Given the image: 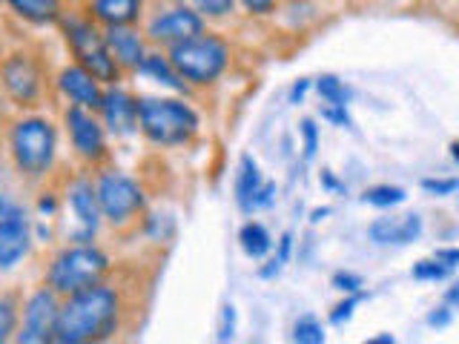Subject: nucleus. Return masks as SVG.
Segmentation results:
<instances>
[{
	"instance_id": "obj_1",
	"label": "nucleus",
	"mask_w": 459,
	"mask_h": 344,
	"mask_svg": "<svg viewBox=\"0 0 459 344\" xmlns=\"http://www.w3.org/2000/svg\"><path fill=\"white\" fill-rule=\"evenodd\" d=\"M115 327H118V296L104 284H92L66 298V305L57 313L55 341H104L115 333Z\"/></svg>"
},
{
	"instance_id": "obj_2",
	"label": "nucleus",
	"mask_w": 459,
	"mask_h": 344,
	"mask_svg": "<svg viewBox=\"0 0 459 344\" xmlns=\"http://www.w3.org/2000/svg\"><path fill=\"white\" fill-rule=\"evenodd\" d=\"M138 126L152 143L178 147L198 133V115L172 98H143L138 100Z\"/></svg>"
},
{
	"instance_id": "obj_3",
	"label": "nucleus",
	"mask_w": 459,
	"mask_h": 344,
	"mask_svg": "<svg viewBox=\"0 0 459 344\" xmlns=\"http://www.w3.org/2000/svg\"><path fill=\"white\" fill-rule=\"evenodd\" d=\"M169 64L176 66V72L186 83L204 86V83H212L227 69L230 49L221 38L201 32L190 40L176 43L169 52Z\"/></svg>"
},
{
	"instance_id": "obj_4",
	"label": "nucleus",
	"mask_w": 459,
	"mask_h": 344,
	"mask_svg": "<svg viewBox=\"0 0 459 344\" xmlns=\"http://www.w3.org/2000/svg\"><path fill=\"white\" fill-rule=\"evenodd\" d=\"M107 270H109V258L100 250L83 247L81 244V247L64 250L55 258L47 279L55 293L72 296V293L86 290V287H92V284H100V279L107 276Z\"/></svg>"
},
{
	"instance_id": "obj_5",
	"label": "nucleus",
	"mask_w": 459,
	"mask_h": 344,
	"mask_svg": "<svg viewBox=\"0 0 459 344\" xmlns=\"http://www.w3.org/2000/svg\"><path fill=\"white\" fill-rule=\"evenodd\" d=\"M12 155L14 164L29 178L43 176L55 158V129L43 118H26L12 129Z\"/></svg>"
},
{
	"instance_id": "obj_6",
	"label": "nucleus",
	"mask_w": 459,
	"mask_h": 344,
	"mask_svg": "<svg viewBox=\"0 0 459 344\" xmlns=\"http://www.w3.org/2000/svg\"><path fill=\"white\" fill-rule=\"evenodd\" d=\"M64 32H66L69 47H72V52H75L78 64L83 69H90L100 83L118 81V61L112 57V52L107 47V38L100 35L90 21L66 18Z\"/></svg>"
},
{
	"instance_id": "obj_7",
	"label": "nucleus",
	"mask_w": 459,
	"mask_h": 344,
	"mask_svg": "<svg viewBox=\"0 0 459 344\" xmlns=\"http://www.w3.org/2000/svg\"><path fill=\"white\" fill-rule=\"evenodd\" d=\"M95 193H98L100 212H104L112 224L129 221L143 207L141 186L129 176H124V172H115V169L104 172V176L98 178Z\"/></svg>"
},
{
	"instance_id": "obj_8",
	"label": "nucleus",
	"mask_w": 459,
	"mask_h": 344,
	"mask_svg": "<svg viewBox=\"0 0 459 344\" xmlns=\"http://www.w3.org/2000/svg\"><path fill=\"white\" fill-rule=\"evenodd\" d=\"M32 247L29 219L18 201L0 195V270H9Z\"/></svg>"
},
{
	"instance_id": "obj_9",
	"label": "nucleus",
	"mask_w": 459,
	"mask_h": 344,
	"mask_svg": "<svg viewBox=\"0 0 459 344\" xmlns=\"http://www.w3.org/2000/svg\"><path fill=\"white\" fill-rule=\"evenodd\" d=\"M57 307L52 290H38L29 298L26 313H23V330L18 333V341L23 344H43L55 341V327H57Z\"/></svg>"
},
{
	"instance_id": "obj_10",
	"label": "nucleus",
	"mask_w": 459,
	"mask_h": 344,
	"mask_svg": "<svg viewBox=\"0 0 459 344\" xmlns=\"http://www.w3.org/2000/svg\"><path fill=\"white\" fill-rule=\"evenodd\" d=\"M66 126H69V135H72V143H75L78 155H83L86 161L104 158V152H107L104 129H100V124L83 107L72 104L66 109Z\"/></svg>"
},
{
	"instance_id": "obj_11",
	"label": "nucleus",
	"mask_w": 459,
	"mask_h": 344,
	"mask_svg": "<svg viewBox=\"0 0 459 344\" xmlns=\"http://www.w3.org/2000/svg\"><path fill=\"white\" fill-rule=\"evenodd\" d=\"M0 78H4L6 92L18 100V104H32L40 92V72L29 55L6 57V64L0 66Z\"/></svg>"
},
{
	"instance_id": "obj_12",
	"label": "nucleus",
	"mask_w": 459,
	"mask_h": 344,
	"mask_svg": "<svg viewBox=\"0 0 459 344\" xmlns=\"http://www.w3.org/2000/svg\"><path fill=\"white\" fill-rule=\"evenodd\" d=\"M201 32H204V21H201L198 12L190 9H172L167 14H158L150 23V38L158 43H169V47L190 40Z\"/></svg>"
},
{
	"instance_id": "obj_13",
	"label": "nucleus",
	"mask_w": 459,
	"mask_h": 344,
	"mask_svg": "<svg viewBox=\"0 0 459 344\" xmlns=\"http://www.w3.org/2000/svg\"><path fill=\"white\" fill-rule=\"evenodd\" d=\"M422 236V219L416 212L402 215V219H377L368 227V238L377 247H408Z\"/></svg>"
},
{
	"instance_id": "obj_14",
	"label": "nucleus",
	"mask_w": 459,
	"mask_h": 344,
	"mask_svg": "<svg viewBox=\"0 0 459 344\" xmlns=\"http://www.w3.org/2000/svg\"><path fill=\"white\" fill-rule=\"evenodd\" d=\"M69 201L72 210H75L78 219V233L75 241H92V236L98 233V221H100V204H98V193L90 181H75L69 190Z\"/></svg>"
},
{
	"instance_id": "obj_15",
	"label": "nucleus",
	"mask_w": 459,
	"mask_h": 344,
	"mask_svg": "<svg viewBox=\"0 0 459 344\" xmlns=\"http://www.w3.org/2000/svg\"><path fill=\"white\" fill-rule=\"evenodd\" d=\"M61 90L66 92V98L72 104H78L83 109H100V100H104V92H100V81L92 75L90 69L78 66H66L61 72Z\"/></svg>"
},
{
	"instance_id": "obj_16",
	"label": "nucleus",
	"mask_w": 459,
	"mask_h": 344,
	"mask_svg": "<svg viewBox=\"0 0 459 344\" xmlns=\"http://www.w3.org/2000/svg\"><path fill=\"white\" fill-rule=\"evenodd\" d=\"M100 112L115 135H133L138 126V100L129 98L124 90H109L100 100Z\"/></svg>"
},
{
	"instance_id": "obj_17",
	"label": "nucleus",
	"mask_w": 459,
	"mask_h": 344,
	"mask_svg": "<svg viewBox=\"0 0 459 344\" xmlns=\"http://www.w3.org/2000/svg\"><path fill=\"white\" fill-rule=\"evenodd\" d=\"M107 38V47L112 52V57L118 61V66H129V69H138L143 55V43L138 38V32H133L129 26H109Z\"/></svg>"
},
{
	"instance_id": "obj_18",
	"label": "nucleus",
	"mask_w": 459,
	"mask_h": 344,
	"mask_svg": "<svg viewBox=\"0 0 459 344\" xmlns=\"http://www.w3.org/2000/svg\"><path fill=\"white\" fill-rule=\"evenodd\" d=\"M262 169H258L255 158L253 155H241L238 161V172H236V201L241 212H253V198L255 193L262 190Z\"/></svg>"
},
{
	"instance_id": "obj_19",
	"label": "nucleus",
	"mask_w": 459,
	"mask_h": 344,
	"mask_svg": "<svg viewBox=\"0 0 459 344\" xmlns=\"http://www.w3.org/2000/svg\"><path fill=\"white\" fill-rule=\"evenodd\" d=\"M92 12L107 26H129L141 14V0H95Z\"/></svg>"
},
{
	"instance_id": "obj_20",
	"label": "nucleus",
	"mask_w": 459,
	"mask_h": 344,
	"mask_svg": "<svg viewBox=\"0 0 459 344\" xmlns=\"http://www.w3.org/2000/svg\"><path fill=\"white\" fill-rule=\"evenodd\" d=\"M138 69L143 72V75H150L152 81L164 83V86H169V90H176V92H184L186 90V81L178 75L176 66H172L167 57H161V55H147L141 61Z\"/></svg>"
},
{
	"instance_id": "obj_21",
	"label": "nucleus",
	"mask_w": 459,
	"mask_h": 344,
	"mask_svg": "<svg viewBox=\"0 0 459 344\" xmlns=\"http://www.w3.org/2000/svg\"><path fill=\"white\" fill-rule=\"evenodd\" d=\"M238 244L244 255H250V258H264L273 250V238L264 229V224H258V221H247L238 229Z\"/></svg>"
},
{
	"instance_id": "obj_22",
	"label": "nucleus",
	"mask_w": 459,
	"mask_h": 344,
	"mask_svg": "<svg viewBox=\"0 0 459 344\" xmlns=\"http://www.w3.org/2000/svg\"><path fill=\"white\" fill-rule=\"evenodd\" d=\"M9 6L32 23H52L61 14L57 0H9Z\"/></svg>"
},
{
	"instance_id": "obj_23",
	"label": "nucleus",
	"mask_w": 459,
	"mask_h": 344,
	"mask_svg": "<svg viewBox=\"0 0 459 344\" xmlns=\"http://www.w3.org/2000/svg\"><path fill=\"white\" fill-rule=\"evenodd\" d=\"M405 198H408V193L402 190V186H391V184L370 186V190H365V195H362L365 204H370V207H379V210H387V207H399Z\"/></svg>"
},
{
	"instance_id": "obj_24",
	"label": "nucleus",
	"mask_w": 459,
	"mask_h": 344,
	"mask_svg": "<svg viewBox=\"0 0 459 344\" xmlns=\"http://www.w3.org/2000/svg\"><path fill=\"white\" fill-rule=\"evenodd\" d=\"M313 86H316V92H319V98L325 100V104H342V107L351 104V95L353 92L336 75H322Z\"/></svg>"
},
{
	"instance_id": "obj_25",
	"label": "nucleus",
	"mask_w": 459,
	"mask_h": 344,
	"mask_svg": "<svg viewBox=\"0 0 459 344\" xmlns=\"http://www.w3.org/2000/svg\"><path fill=\"white\" fill-rule=\"evenodd\" d=\"M293 341L299 344H325V327L316 315H301V319L293 324Z\"/></svg>"
},
{
	"instance_id": "obj_26",
	"label": "nucleus",
	"mask_w": 459,
	"mask_h": 344,
	"mask_svg": "<svg viewBox=\"0 0 459 344\" xmlns=\"http://www.w3.org/2000/svg\"><path fill=\"white\" fill-rule=\"evenodd\" d=\"M451 267H445L442 262H437L434 255L430 258H422V262H416L413 270H411V276L416 281H445V279H451Z\"/></svg>"
},
{
	"instance_id": "obj_27",
	"label": "nucleus",
	"mask_w": 459,
	"mask_h": 344,
	"mask_svg": "<svg viewBox=\"0 0 459 344\" xmlns=\"http://www.w3.org/2000/svg\"><path fill=\"white\" fill-rule=\"evenodd\" d=\"M365 298H368L365 290H362V293H344V301H339V305H336L333 310H330V324H336V327L348 324V322L353 319L356 307L362 305Z\"/></svg>"
},
{
	"instance_id": "obj_28",
	"label": "nucleus",
	"mask_w": 459,
	"mask_h": 344,
	"mask_svg": "<svg viewBox=\"0 0 459 344\" xmlns=\"http://www.w3.org/2000/svg\"><path fill=\"white\" fill-rule=\"evenodd\" d=\"M301 133V150H305V161H313L316 158V150H319V126H316L310 118L301 121L299 126Z\"/></svg>"
},
{
	"instance_id": "obj_29",
	"label": "nucleus",
	"mask_w": 459,
	"mask_h": 344,
	"mask_svg": "<svg viewBox=\"0 0 459 344\" xmlns=\"http://www.w3.org/2000/svg\"><path fill=\"white\" fill-rule=\"evenodd\" d=\"M330 284H333L339 293H362L365 279L359 276V272H351V270H339V272H333V279H330Z\"/></svg>"
},
{
	"instance_id": "obj_30",
	"label": "nucleus",
	"mask_w": 459,
	"mask_h": 344,
	"mask_svg": "<svg viewBox=\"0 0 459 344\" xmlns=\"http://www.w3.org/2000/svg\"><path fill=\"white\" fill-rule=\"evenodd\" d=\"M319 115L327 121V124H333V126H342V129H353V118H351V112L348 107H342V104H322Z\"/></svg>"
},
{
	"instance_id": "obj_31",
	"label": "nucleus",
	"mask_w": 459,
	"mask_h": 344,
	"mask_svg": "<svg viewBox=\"0 0 459 344\" xmlns=\"http://www.w3.org/2000/svg\"><path fill=\"white\" fill-rule=\"evenodd\" d=\"M422 190L437 198L454 195L459 193V178H422Z\"/></svg>"
},
{
	"instance_id": "obj_32",
	"label": "nucleus",
	"mask_w": 459,
	"mask_h": 344,
	"mask_svg": "<svg viewBox=\"0 0 459 344\" xmlns=\"http://www.w3.org/2000/svg\"><path fill=\"white\" fill-rule=\"evenodd\" d=\"M14 322H18L14 301L12 298H0V341H6L14 333Z\"/></svg>"
},
{
	"instance_id": "obj_33",
	"label": "nucleus",
	"mask_w": 459,
	"mask_h": 344,
	"mask_svg": "<svg viewBox=\"0 0 459 344\" xmlns=\"http://www.w3.org/2000/svg\"><path fill=\"white\" fill-rule=\"evenodd\" d=\"M236 6V0H195V9L207 18H224Z\"/></svg>"
},
{
	"instance_id": "obj_34",
	"label": "nucleus",
	"mask_w": 459,
	"mask_h": 344,
	"mask_svg": "<svg viewBox=\"0 0 459 344\" xmlns=\"http://www.w3.org/2000/svg\"><path fill=\"white\" fill-rule=\"evenodd\" d=\"M236 339V307L227 305L221 310V327H219V341H233Z\"/></svg>"
},
{
	"instance_id": "obj_35",
	"label": "nucleus",
	"mask_w": 459,
	"mask_h": 344,
	"mask_svg": "<svg viewBox=\"0 0 459 344\" xmlns=\"http://www.w3.org/2000/svg\"><path fill=\"white\" fill-rule=\"evenodd\" d=\"M273 201H276V184H270V181H264L262 184V190L255 193V198H253V210H267Z\"/></svg>"
},
{
	"instance_id": "obj_36",
	"label": "nucleus",
	"mask_w": 459,
	"mask_h": 344,
	"mask_svg": "<svg viewBox=\"0 0 459 344\" xmlns=\"http://www.w3.org/2000/svg\"><path fill=\"white\" fill-rule=\"evenodd\" d=\"M454 322V310L448 307V305H442V307H437V310H430L428 313V324L430 327H448Z\"/></svg>"
},
{
	"instance_id": "obj_37",
	"label": "nucleus",
	"mask_w": 459,
	"mask_h": 344,
	"mask_svg": "<svg viewBox=\"0 0 459 344\" xmlns=\"http://www.w3.org/2000/svg\"><path fill=\"white\" fill-rule=\"evenodd\" d=\"M310 86H313V81H310V78H299V81L290 86V104H293V107L305 104V95H307Z\"/></svg>"
},
{
	"instance_id": "obj_38",
	"label": "nucleus",
	"mask_w": 459,
	"mask_h": 344,
	"mask_svg": "<svg viewBox=\"0 0 459 344\" xmlns=\"http://www.w3.org/2000/svg\"><path fill=\"white\" fill-rule=\"evenodd\" d=\"M434 258H437V262H442L445 267L456 270V267H459V247H439V250L434 253Z\"/></svg>"
},
{
	"instance_id": "obj_39",
	"label": "nucleus",
	"mask_w": 459,
	"mask_h": 344,
	"mask_svg": "<svg viewBox=\"0 0 459 344\" xmlns=\"http://www.w3.org/2000/svg\"><path fill=\"white\" fill-rule=\"evenodd\" d=\"M241 4H244V9H247L250 14H267V12L276 9L279 0H241Z\"/></svg>"
},
{
	"instance_id": "obj_40",
	"label": "nucleus",
	"mask_w": 459,
	"mask_h": 344,
	"mask_svg": "<svg viewBox=\"0 0 459 344\" xmlns=\"http://www.w3.org/2000/svg\"><path fill=\"white\" fill-rule=\"evenodd\" d=\"M290 255H293V236H290V233H284V236L279 238L276 258H279L281 264H287V262H290Z\"/></svg>"
},
{
	"instance_id": "obj_41",
	"label": "nucleus",
	"mask_w": 459,
	"mask_h": 344,
	"mask_svg": "<svg viewBox=\"0 0 459 344\" xmlns=\"http://www.w3.org/2000/svg\"><path fill=\"white\" fill-rule=\"evenodd\" d=\"M322 186H325V190H330V193H342L344 190V184H339L330 169H322Z\"/></svg>"
},
{
	"instance_id": "obj_42",
	"label": "nucleus",
	"mask_w": 459,
	"mask_h": 344,
	"mask_svg": "<svg viewBox=\"0 0 459 344\" xmlns=\"http://www.w3.org/2000/svg\"><path fill=\"white\" fill-rule=\"evenodd\" d=\"M281 267H284V264L279 262V258H270L267 267L258 270V276H262V279H273V276H279V270H281Z\"/></svg>"
},
{
	"instance_id": "obj_43",
	"label": "nucleus",
	"mask_w": 459,
	"mask_h": 344,
	"mask_svg": "<svg viewBox=\"0 0 459 344\" xmlns=\"http://www.w3.org/2000/svg\"><path fill=\"white\" fill-rule=\"evenodd\" d=\"M445 305H448V307H459V281H454L448 290H445Z\"/></svg>"
},
{
	"instance_id": "obj_44",
	"label": "nucleus",
	"mask_w": 459,
	"mask_h": 344,
	"mask_svg": "<svg viewBox=\"0 0 459 344\" xmlns=\"http://www.w3.org/2000/svg\"><path fill=\"white\" fill-rule=\"evenodd\" d=\"M327 215H330V207H316V210L310 212V221H313V224H319V221L327 219Z\"/></svg>"
},
{
	"instance_id": "obj_45",
	"label": "nucleus",
	"mask_w": 459,
	"mask_h": 344,
	"mask_svg": "<svg viewBox=\"0 0 459 344\" xmlns=\"http://www.w3.org/2000/svg\"><path fill=\"white\" fill-rule=\"evenodd\" d=\"M396 339L391 336V333H382V336H370L368 339V344H394Z\"/></svg>"
},
{
	"instance_id": "obj_46",
	"label": "nucleus",
	"mask_w": 459,
	"mask_h": 344,
	"mask_svg": "<svg viewBox=\"0 0 459 344\" xmlns=\"http://www.w3.org/2000/svg\"><path fill=\"white\" fill-rule=\"evenodd\" d=\"M55 210V201L52 198H40V212H52Z\"/></svg>"
},
{
	"instance_id": "obj_47",
	"label": "nucleus",
	"mask_w": 459,
	"mask_h": 344,
	"mask_svg": "<svg viewBox=\"0 0 459 344\" xmlns=\"http://www.w3.org/2000/svg\"><path fill=\"white\" fill-rule=\"evenodd\" d=\"M451 158H454V161L459 164V138H456V141L451 143Z\"/></svg>"
}]
</instances>
